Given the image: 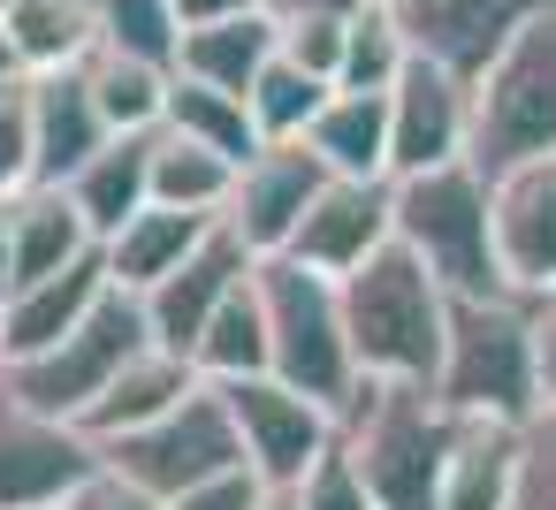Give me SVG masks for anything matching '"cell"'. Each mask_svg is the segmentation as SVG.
I'll return each mask as SVG.
<instances>
[{"label": "cell", "instance_id": "1", "mask_svg": "<svg viewBox=\"0 0 556 510\" xmlns=\"http://www.w3.org/2000/svg\"><path fill=\"white\" fill-rule=\"evenodd\" d=\"M343 335H351L358 381L434 388L442 343H450V290L427 275L419 252L381 244L358 275H343Z\"/></svg>", "mask_w": 556, "mask_h": 510}, {"label": "cell", "instance_id": "2", "mask_svg": "<svg viewBox=\"0 0 556 510\" xmlns=\"http://www.w3.org/2000/svg\"><path fill=\"white\" fill-rule=\"evenodd\" d=\"M450 442H457V419L434 404V388L358 381V396L343 404V449L374 510H442Z\"/></svg>", "mask_w": 556, "mask_h": 510}, {"label": "cell", "instance_id": "3", "mask_svg": "<svg viewBox=\"0 0 556 510\" xmlns=\"http://www.w3.org/2000/svg\"><path fill=\"white\" fill-rule=\"evenodd\" d=\"M434 404L450 419H541V358H533V313L518 297H450V343L434 373Z\"/></svg>", "mask_w": 556, "mask_h": 510}, {"label": "cell", "instance_id": "4", "mask_svg": "<svg viewBox=\"0 0 556 510\" xmlns=\"http://www.w3.org/2000/svg\"><path fill=\"white\" fill-rule=\"evenodd\" d=\"M396 244L419 252L450 297H510L495 252V191L472 161L396 183Z\"/></svg>", "mask_w": 556, "mask_h": 510}, {"label": "cell", "instance_id": "5", "mask_svg": "<svg viewBox=\"0 0 556 510\" xmlns=\"http://www.w3.org/2000/svg\"><path fill=\"white\" fill-rule=\"evenodd\" d=\"M260 305H267L275 381L305 388L313 404H328L343 419V404L358 396V358L343 335V282H328L298 259H260Z\"/></svg>", "mask_w": 556, "mask_h": 510}, {"label": "cell", "instance_id": "6", "mask_svg": "<svg viewBox=\"0 0 556 510\" xmlns=\"http://www.w3.org/2000/svg\"><path fill=\"white\" fill-rule=\"evenodd\" d=\"M556 153V9L533 16L503 62L472 85V168L488 183H503L510 168L526 161H548Z\"/></svg>", "mask_w": 556, "mask_h": 510}, {"label": "cell", "instance_id": "7", "mask_svg": "<svg viewBox=\"0 0 556 510\" xmlns=\"http://www.w3.org/2000/svg\"><path fill=\"white\" fill-rule=\"evenodd\" d=\"M146 350H153L146 297L108 290V297H100V313H92L77 335H62V343H54V350H39V358L0 366V388H9L16 404H31V411H47V419L85 426V411H92V404L123 381V366H130V358H146Z\"/></svg>", "mask_w": 556, "mask_h": 510}, {"label": "cell", "instance_id": "8", "mask_svg": "<svg viewBox=\"0 0 556 510\" xmlns=\"http://www.w3.org/2000/svg\"><path fill=\"white\" fill-rule=\"evenodd\" d=\"M100 464L123 472V480H138L146 495L176 502L184 487H199V480L244 464V442H237L229 396H222L214 381H199L168 419H153V426H138V434H123V442H100Z\"/></svg>", "mask_w": 556, "mask_h": 510}, {"label": "cell", "instance_id": "9", "mask_svg": "<svg viewBox=\"0 0 556 510\" xmlns=\"http://www.w3.org/2000/svg\"><path fill=\"white\" fill-rule=\"evenodd\" d=\"M100 472V442L0 388V510H70Z\"/></svg>", "mask_w": 556, "mask_h": 510}, {"label": "cell", "instance_id": "10", "mask_svg": "<svg viewBox=\"0 0 556 510\" xmlns=\"http://www.w3.org/2000/svg\"><path fill=\"white\" fill-rule=\"evenodd\" d=\"M229 419H237V442H244V464L267 480V487H298L336 442H343V419L328 404H313L305 388L260 373V381H229Z\"/></svg>", "mask_w": 556, "mask_h": 510}, {"label": "cell", "instance_id": "11", "mask_svg": "<svg viewBox=\"0 0 556 510\" xmlns=\"http://www.w3.org/2000/svg\"><path fill=\"white\" fill-rule=\"evenodd\" d=\"M548 9L556 0H396V24H404L412 54H427L457 85H480L503 62V47Z\"/></svg>", "mask_w": 556, "mask_h": 510}, {"label": "cell", "instance_id": "12", "mask_svg": "<svg viewBox=\"0 0 556 510\" xmlns=\"http://www.w3.org/2000/svg\"><path fill=\"white\" fill-rule=\"evenodd\" d=\"M465 153H472V85H457L450 69L412 54V69L389 92V183L457 168Z\"/></svg>", "mask_w": 556, "mask_h": 510}, {"label": "cell", "instance_id": "13", "mask_svg": "<svg viewBox=\"0 0 556 510\" xmlns=\"http://www.w3.org/2000/svg\"><path fill=\"white\" fill-rule=\"evenodd\" d=\"M320 191H328V168H320V153L305 138L298 145H260L237 168V191H229V214L222 221L252 244V259H282Z\"/></svg>", "mask_w": 556, "mask_h": 510}, {"label": "cell", "instance_id": "14", "mask_svg": "<svg viewBox=\"0 0 556 510\" xmlns=\"http://www.w3.org/2000/svg\"><path fill=\"white\" fill-rule=\"evenodd\" d=\"M381 244H396V183H343V176H328V191L313 199V214L298 221V237H290L282 259L343 282Z\"/></svg>", "mask_w": 556, "mask_h": 510}, {"label": "cell", "instance_id": "15", "mask_svg": "<svg viewBox=\"0 0 556 510\" xmlns=\"http://www.w3.org/2000/svg\"><path fill=\"white\" fill-rule=\"evenodd\" d=\"M252 267H260V259H252V244L222 221V229H214V237H206V244H199L168 282H161V290H146L153 343H161V350H176V358H191V350H199V335L214 328V313L252 282Z\"/></svg>", "mask_w": 556, "mask_h": 510}, {"label": "cell", "instance_id": "16", "mask_svg": "<svg viewBox=\"0 0 556 510\" xmlns=\"http://www.w3.org/2000/svg\"><path fill=\"white\" fill-rule=\"evenodd\" d=\"M495 191V252H503V282L518 305L556 297V153L510 168Z\"/></svg>", "mask_w": 556, "mask_h": 510}, {"label": "cell", "instance_id": "17", "mask_svg": "<svg viewBox=\"0 0 556 510\" xmlns=\"http://www.w3.org/2000/svg\"><path fill=\"white\" fill-rule=\"evenodd\" d=\"M115 290V275H108V252H92V259H77L70 275H47V282H24V290H9L0 297V313H9V366L16 358H39V350H54L62 335H77L92 313H100V297Z\"/></svg>", "mask_w": 556, "mask_h": 510}, {"label": "cell", "instance_id": "18", "mask_svg": "<svg viewBox=\"0 0 556 510\" xmlns=\"http://www.w3.org/2000/svg\"><path fill=\"white\" fill-rule=\"evenodd\" d=\"M31 130H39V183H70L115 130L92 100V77L85 69H54V77H31Z\"/></svg>", "mask_w": 556, "mask_h": 510}, {"label": "cell", "instance_id": "19", "mask_svg": "<svg viewBox=\"0 0 556 510\" xmlns=\"http://www.w3.org/2000/svg\"><path fill=\"white\" fill-rule=\"evenodd\" d=\"M9 244H16V290L24 282H47V275H70L77 259L100 252L92 221L77 214L70 183H31L9 199Z\"/></svg>", "mask_w": 556, "mask_h": 510}, {"label": "cell", "instance_id": "20", "mask_svg": "<svg viewBox=\"0 0 556 510\" xmlns=\"http://www.w3.org/2000/svg\"><path fill=\"white\" fill-rule=\"evenodd\" d=\"M518 472H526V426L457 419L450 472H442V510H518Z\"/></svg>", "mask_w": 556, "mask_h": 510}, {"label": "cell", "instance_id": "21", "mask_svg": "<svg viewBox=\"0 0 556 510\" xmlns=\"http://www.w3.org/2000/svg\"><path fill=\"white\" fill-rule=\"evenodd\" d=\"M222 221H206V214H176V206H146V214H130L100 252H108V275H115V290H130V297H146V290H161L206 237H214Z\"/></svg>", "mask_w": 556, "mask_h": 510}, {"label": "cell", "instance_id": "22", "mask_svg": "<svg viewBox=\"0 0 556 510\" xmlns=\"http://www.w3.org/2000/svg\"><path fill=\"white\" fill-rule=\"evenodd\" d=\"M305 145L343 183H389V92H343L336 85V100L305 130Z\"/></svg>", "mask_w": 556, "mask_h": 510}, {"label": "cell", "instance_id": "23", "mask_svg": "<svg viewBox=\"0 0 556 510\" xmlns=\"http://www.w3.org/2000/svg\"><path fill=\"white\" fill-rule=\"evenodd\" d=\"M191 388H199V366L153 343V350H146V358H130V366H123V381L85 411V434H92V442H123V434H138V426L168 419Z\"/></svg>", "mask_w": 556, "mask_h": 510}, {"label": "cell", "instance_id": "24", "mask_svg": "<svg viewBox=\"0 0 556 510\" xmlns=\"http://www.w3.org/2000/svg\"><path fill=\"white\" fill-rule=\"evenodd\" d=\"M70 199H77V214L92 221V237L108 244L130 214L153 206V138H108V145L70 176Z\"/></svg>", "mask_w": 556, "mask_h": 510}, {"label": "cell", "instance_id": "25", "mask_svg": "<svg viewBox=\"0 0 556 510\" xmlns=\"http://www.w3.org/2000/svg\"><path fill=\"white\" fill-rule=\"evenodd\" d=\"M9 39L24 77H54V69H85L100 54V9L92 0H9Z\"/></svg>", "mask_w": 556, "mask_h": 510}, {"label": "cell", "instance_id": "26", "mask_svg": "<svg viewBox=\"0 0 556 510\" xmlns=\"http://www.w3.org/2000/svg\"><path fill=\"white\" fill-rule=\"evenodd\" d=\"M282 54V24H275V9H252V16H237V24H206V31H184V77H199V85H222V92H244L252 100V85H260V69Z\"/></svg>", "mask_w": 556, "mask_h": 510}, {"label": "cell", "instance_id": "27", "mask_svg": "<svg viewBox=\"0 0 556 510\" xmlns=\"http://www.w3.org/2000/svg\"><path fill=\"white\" fill-rule=\"evenodd\" d=\"M161 130H176V138H191V145H206V153H222V161H237V168L267 145L260 123H252V100H244V92L199 85V77H184V69H176V85H168V115H161Z\"/></svg>", "mask_w": 556, "mask_h": 510}, {"label": "cell", "instance_id": "28", "mask_svg": "<svg viewBox=\"0 0 556 510\" xmlns=\"http://www.w3.org/2000/svg\"><path fill=\"white\" fill-rule=\"evenodd\" d=\"M191 366H199V381H214V388L275 373V350H267V305H260V267H252V282L214 313V328H206L199 350H191Z\"/></svg>", "mask_w": 556, "mask_h": 510}, {"label": "cell", "instance_id": "29", "mask_svg": "<svg viewBox=\"0 0 556 510\" xmlns=\"http://www.w3.org/2000/svg\"><path fill=\"white\" fill-rule=\"evenodd\" d=\"M229 191H237V161H222V153H206V145L176 138V130H153V206L222 221Z\"/></svg>", "mask_w": 556, "mask_h": 510}, {"label": "cell", "instance_id": "30", "mask_svg": "<svg viewBox=\"0 0 556 510\" xmlns=\"http://www.w3.org/2000/svg\"><path fill=\"white\" fill-rule=\"evenodd\" d=\"M85 77H92V100H100V115H108V130L115 138H153L161 130V115H168V69H146V62H130V54H92L85 62Z\"/></svg>", "mask_w": 556, "mask_h": 510}, {"label": "cell", "instance_id": "31", "mask_svg": "<svg viewBox=\"0 0 556 510\" xmlns=\"http://www.w3.org/2000/svg\"><path fill=\"white\" fill-rule=\"evenodd\" d=\"M336 100V85L328 77H313V69H298V62H267L260 69V85H252V123H260V138L267 145H298L313 123H320V107Z\"/></svg>", "mask_w": 556, "mask_h": 510}, {"label": "cell", "instance_id": "32", "mask_svg": "<svg viewBox=\"0 0 556 510\" xmlns=\"http://www.w3.org/2000/svg\"><path fill=\"white\" fill-rule=\"evenodd\" d=\"M100 47L176 77V62H184V16H176V0H100Z\"/></svg>", "mask_w": 556, "mask_h": 510}, {"label": "cell", "instance_id": "33", "mask_svg": "<svg viewBox=\"0 0 556 510\" xmlns=\"http://www.w3.org/2000/svg\"><path fill=\"white\" fill-rule=\"evenodd\" d=\"M412 69V39L396 24V0H374L366 16H351V39H343V92H396V77Z\"/></svg>", "mask_w": 556, "mask_h": 510}, {"label": "cell", "instance_id": "34", "mask_svg": "<svg viewBox=\"0 0 556 510\" xmlns=\"http://www.w3.org/2000/svg\"><path fill=\"white\" fill-rule=\"evenodd\" d=\"M39 183V130H31V77L0 85V199Z\"/></svg>", "mask_w": 556, "mask_h": 510}, {"label": "cell", "instance_id": "35", "mask_svg": "<svg viewBox=\"0 0 556 510\" xmlns=\"http://www.w3.org/2000/svg\"><path fill=\"white\" fill-rule=\"evenodd\" d=\"M282 24V62H298V69H313V77H343V39H351V24H328V16H275Z\"/></svg>", "mask_w": 556, "mask_h": 510}, {"label": "cell", "instance_id": "36", "mask_svg": "<svg viewBox=\"0 0 556 510\" xmlns=\"http://www.w3.org/2000/svg\"><path fill=\"white\" fill-rule=\"evenodd\" d=\"M298 510H374V495H366V480H358V464H351L343 442L298 480Z\"/></svg>", "mask_w": 556, "mask_h": 510}, {"label": "cell", "instance_id": "37", "mask_svg": "<svg viewBox=\"0 0 556 510\" xmlns=\"http://www.w3.org/2000/svg\"><path fill=\"white\" fill-rule=\"evenodd\" d=\"M518 510H556V411L526 426V472H518Z\"/></svg>", "mask_w": 556, "mask_h": 510}, {"label": "cell", "instance_id": "38", "mask_svg": "<svg viewBox=\"0 0 556 510\" xmlns=\"http://www.w3.org/2000/svg\"><path fill=\"white\" fill-rule=\"evenodd\" d=\"M260 502H267V480H260L252 464H229V472H214V480L184 487L168 510H260Z\"/></svg>", "mask_w": 556, "mask_h": 510}, {"label": "cell", "instance_id": "39", "mask_svg": "<svg viewBox=\"0 0 556 510\" xmlns=\"http://www.w3.org/2000/svg\"><path fill=\"white\" fill-rule=\"evenodd\" d=\"M70 510H168V502H161V495H146L138 480H123V472H108V464H100V472H92V487H85Z\"/></svg>", "mask_w": 556, "mask_h": 510}, {"label": "cell", "instance_id": "40", "mask_svg": "<svg viewBox=\"0 0 556 510\" xmlns=\"http://www.w3.org/2000/svg\"><path fill=\"white\" fill-rule=\"evenodd\" d=\"M526 313H533V358H541V411H556V297H541Z\"/></svg>", "mask_w": 556, "mask_h": 510}, {"label": "cell", "instance_id": "41", "mask_svg": "<svg viewBox=\"0 0 556 510\" xmlns=\"http://www.w3.org/2000/svg\"><path fill=\"white\" fill-rule=\"evenodd\" d=\"M252 9H267V0H176L184 31H206V24H237V16H252Z\"/></svg>", "mask_w": 556, "mask_h": 510}, {"label": "cell", "instance_id": "42", "mask_svg": "<svg viewBox=\"0 0 556 510\" xmlns=\"http://www.w3.org/2000/svg\"><path fill=\"white\" fill-rule=\"evenodd\" d=\"M366 9H374V0H275V16H328V24H351Z\"/></svg>", "mask_w": 556, "mask_h": 510}, {"label": "cell", "instance_id": "43", "mask_svg": "<svg viewBox=\"0 0 556 510\" xmlns=\"http://www.w3.org/2000/svg\"><path fill=\"white\" fill-rule=\"evenodd\" d=\"M16 290V244H9V199H0V297Z\"/></svg>", "mask_w": 556, "mask_h": 510}, {"label": "cell", "instance_id": "44", "mask_svg": "<svg viewBox=\"0 0 556 510\" xmlns=\"http://www.w3.org/2000/svg\"><path fill=\"white\" fill-rule=\"evenodd\" d=\"M9 77H24V62H16V39H9V16H0V85Z\"/></svg>", "mask_w": 556, "mask_h": 510}, {"label": "cell", "instance_id": "45", "mask_svg": "<svg viewBox=\"0 0 556 510\" xmlns=\"http://www.w3.org/2000/svg\"><path fill=\"white\" fill-rule=\"evenodd\" d=\"M260 510H298V487H267V502Z\"/></svg>", "mask_w": 556, "mask_h": 510}, {"label": "cell", "instance_id": "46", "mask_svg": "<svg viewBox=\"0 0 556 510\" xmlns=\"http://www.w3.org/2000/svg\"><path fill=\"white\" fill-rule=\"evenodd\" d=\"M0 366H9V313H0Z\"/></svg>", "mask_w": 556, "mask_h": 510}, {"label": "cell", "instance_id": "47", "mask_svg": "<svg viewBox=\"0 0 556 510\" xmlns=\"http://www.w3.org/2000/svg\"><path fill=\"white\" fill-rule=\"evenodd\" d=\"M0 9H9V0H0Z\"/></svg>", "mask_w": 556, "mask_h": 510}, {"label": "cell", "instance_id": "48", "mask_svg": "<svg viewBox=\"0 0 556 510\" xmlns=\"http://www.w3.org/2000/svg\"><path fill=\"white\" fill-rule=\"evenodd\" d=\"M267 9H275V0H267Z\"/></svg>", "mask_w": 556, "mask_h": 510}, {"label": "cell", "instance_id": "49", "mask_svg": "<svg viewBox=\"0 0 556 510\" xmlns=\"http://www.w3.org/2000/svg\"><path fill=\"white\" fill-rule=\"evenodd\" d=\"M92 9H100V0H92Z\"/></svg>", "mask_w": 556, "mask_h": 510}]
</instances>
